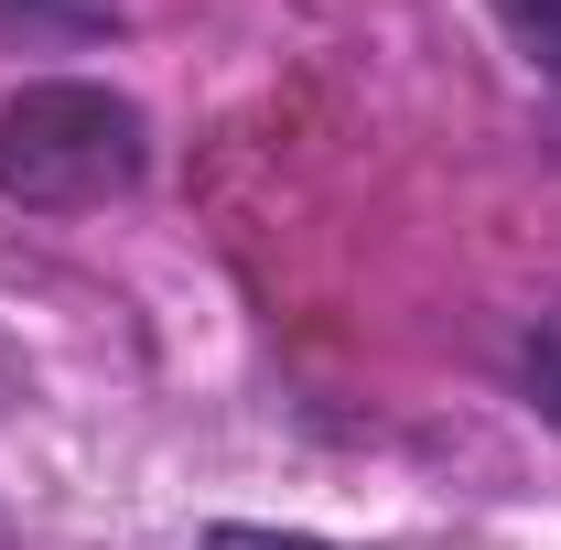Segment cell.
<instances>
[{"label": "cell", "mask_w": 561, "mask_h": 550, "mask_svg": "<svg viewBox=\"0 0 561 550\" xmlns=\"http://www.w3.org/2000/svg\"><path fill=\"white\" fill-rule=\"evenodd\" d=\"M151 173V119L98 76H22L0 98V195L22 216L119 206Z\"/></svg>", "instance_id": "obj_1"}, {"label": "cell", "mask_w": 561, "mask_h": 550, "mask_svg": "<svg viewBox=\"0 0 561 550\" xmlns=\"http://www.w3.org/2000/svg\"><path fill=\"white\" fill-rule=\"evenodd\" d=\"M119 33V0H0V44H98Z\"/></svg>", "instance_id": "obj_2"}, {"label": "cell", "mask_w": 561, "mask_h": 550, "mask_svg": "<svg viewBox=\"0 0 561 550\" xmlns=\"http://www.w3.org/2000/svg\"><path fill=\"white\" fill-rule=\"evenodd\" d=\"M518 389H529V411L561 432V302L529 324V345H518Z\"/></svg>", "instance_id": "obj_3"}, {"label": "cell", "mask_w": 561, "mask_h": 550, "mask_svg": "<svg viewBox=\"0 0 561 550\" xmlns=\"http://www.w3.org/2000/svg\"><path fill=\"white\" fill-rule=\"evenodd\" d=\"M507 11V33L529 44V66L551 76V98H561V0H496Z\"/></svg>", "instance_id": "obj_4"}, {"label": "cell", "mask_w": 561, "mask_h": 550, "mask_svg": "<svg viewBox=\"0 0 561 550\" xmlns=\"http://www.w3.org/2000/svg\"><path fill=\"white\" fill-rule=\"evenodd\" d=\"M206 550H324V540H280V529H238L227 518V529H206Z\"/></svg>", "instance_id": "obj_5"}]
</instances>
